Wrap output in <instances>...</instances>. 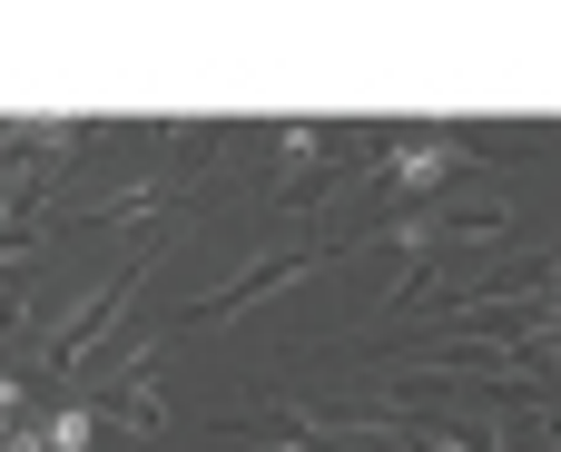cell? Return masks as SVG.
<instances>
[]
</instances>
